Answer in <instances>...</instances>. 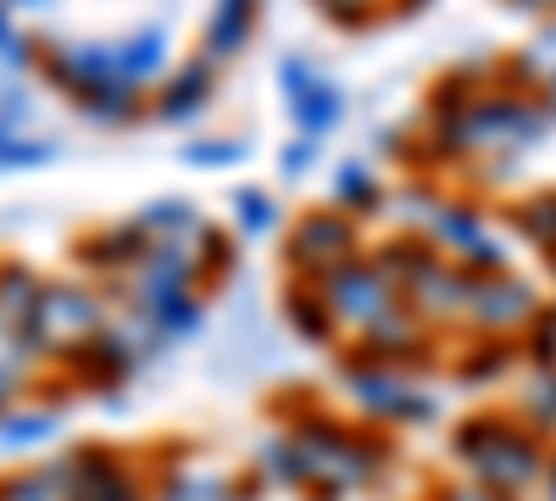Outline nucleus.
Here are the masks:
<instances>
[{
	"mask_svg": "<svg viewBox=\"0 0 556 501\" xmlns=\"http://www.w3.org/2000/svg\"><path fill=\"white\" fill-rule=\"evenodd\" d=\"M28 7H45V0H28Z\"/></svg>",
	"mask_w": 556,
	"mask_h": 501,
	"instance_id": "8",
	"label": "nucleus"
},
{
	"mask_svg": "<svg viewBox=\"0 0 556 501\" xmlns=\"http://www.w3.org/2000/svg\"><path fill=\"white\" fill-rule=\"evenodd\" d=\"M290 267L301 273L306 285L334 279L340 267H351L362 256V235L345 212H306L295 229H290Z\"/></svg>",
	"mask_w": 556,
	"mask_h": 501,
	"instance_id": "2",
	"label": "nucleus"
},
{
	"mask_svg": "<svg viewBox=\"0 0 556 501\" xmlns=\"http://www.w3.org/2000/svg\"><path fill=\"white\" fill-rule=\"evenodd\" d=\"M45 435H56V413H7L0 418V451L39 446Z\"/></svg>",
	"mask_w": 556,
	"mask_h": 501,
	"instance_id": "5",
	"label": "nucleus"
},
{
	"mask_svg": "<svg viewBox=\"0 0 556 501\" xmlns=\"http://www.w3.org/2000/svg\"><path fill=\"white\" fill-rule=\"evenodd\" d=\"M456 463L473 474L479 490L518 501L529 485L545 479V446L534 429H523L513 418H473L456 429Z\"/></svg>",
	"mask_w": 556,
	"mask_h": 501,
	"instance_id": "1",
	"label": "nucleus"
},
{
	"mask_svg": "<svg viewBox=\"0 0 556 501\" xmlns=\"http://www.w3.org/2000/svg\"><path fill=\"white\" fill-rule=\"evenodd\" d=\"M51 474L62 485V501H151L146 479H139L134 463L117 458V451H73V458Z\"/></svg>",
	"mask_w": 556,
	"mask_h": 501,
	"instance_id": "3",
	"label": "nucleus"
},
{
	"mask_svg": "<svg viewBox=\"0 0 556 501\" xmlns=\"http://www.w3.org/2000/svg\"><path fill=\"white\" fill-rule=\"evenodd\" d=\"M151 501H245V490L223 474H167Z\"/></svg>",
	"mask_w": 556,
	"mask_h": 501,
	"instance_id": "4",
	"label": "nucleus"
},
{
	"mask_svg": "<svg viewBox=\"0 0 556 501\" xmlns=\"http://www.w3.org/2000/svg\"><path fill=\"white\" fill-rule=\"evenodd\" d=\"M235 212H240V229L245 235H267L273 223H278V206L267 196H256V190L251 196H235Z\"/></svg>",
	"mask_w": 556,
	"mask_h": 501,
	"instance_id": "7",
	"label": "nucleus"
},
{
	"mask_svg": "<svg viewBox=\"0 0 556 501\" xmlns=\"http://www.w3.org/2000/svg\"><path fill=\"white\" fill-rule=\"evenodd\" d=\"M0 501H62L56 474H17V479H0Z\"/></svg>",
	"mask_w": 556,
	"mask_h": 501,
	"instance_id": "6",
	"label": "nucleus"
}]
</instances>
